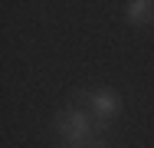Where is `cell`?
I'll return each mask as SVG.
<instances>
[{"label":"cell","mask_w":154,"mask_h":148,"mask_svg":"<svg viewBox=\"0 0 154 148\" xmlns=\"http://www.w3.org/2000/svg\"><path fill=\"white\" fill-rule=\"evenodd\" d=\"M53 125H56L59 138H66L69 145H82V142L98 138L95 115H89V109H82V105H69V109L56 112V122Z\"/></svg>","instance_id":"1"},{"label":"cell","mask_w":154,"mask_h":148,"mask_svg":"<svg viewBox=\"0 0 154 148\" xmlns=\"http://www.w3.org/2000/svg\"><path fill=\"white\" fill-rule=\"evenodd\" d=\"M75 105H85L98 122H112L122 112V95L112 89H98V92H75Z\"/></svg>","instance_id":"2"},{"label":"cell","mask_w":154,"mask_h":148,"mask_svg":"<svg viewBox=\"0 0 154 148\" xmlns=\"http://www.w3.org/2000/svg\"><path fill=\"white\" fill-rule=\"evenodd\" d=\"M151 17H154V3L151 0H131V3H125V20H128V23L141 27V23H151Z\"/></svg>","instance_id":"3"},{"label":"cell","mask_w":154,"mask_h":148,"mask_svg":"<svg viewBox=\"0 0 154 148\" xmlns=\"http://www.w3.org/2000/svg\"><path fill=\"white\" fill-rule=\"evenodd\" d=\"M69 148H85V145H69Z\"/></svg>","instance_id":"4"},{"label":"cell","mask_w":154,"mask_h":148,"mask_svg":"<svg viewBox=\"0 0 154 148\" xmlns=\"http://www.w3.org/2000/svg\"><path fill=\"white\" fill-rule=\"evenodd\" d=\"M151 23H154V17H151Z\"/></svg>","instance_id":"5"}]
</instances>
